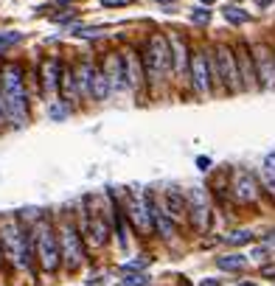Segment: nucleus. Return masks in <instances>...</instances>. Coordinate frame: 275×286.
<instances>
[{
    "label": "nucleus",
    "mask_w": 275,
    "mask_h": 286,
    "mask_svg": "<svg viewBox=\"0 0 275 286\" xmlns=\"http://www.w3.org/2000/svg\"><path fill=\"white\" fill-rule=\"evenodd\" d=\"M6 93V107H9V121H14V127L28 124V93L26 81H23V68L17 62H9L0 73Z\"/></svg>",
    "instance_id": "f257e3e1"
},
{
    "label": "nucleus",
    "mask_w": 275,
    "mask_h": 286,
    "mask_svg": "<svg viewBox=\"0 0 275 286\" xmlns=\"http://www.w3.org/2000/svg\"><path fill=\"white\" fill-rule=\"evenodd\" d=\"M211 70H213V85L225 93H242V76H239V62H236V48L219 43L211 51Z\"/></svg>",
    "instance_id": "f03ea898"
},
{
    "label": "nucleus",
    "mask_w": 275,
    "mask_h": 286,
    "mask_svg": "<svg viewBox=\"0 0 275 286\" xmlns=\"http://www.w3.org/2000/svg\"><path fill=\"white\" fill-rule=\"evenodd\" d=\"M143 68H146L149 87H158V81H163V76L169 73V70H174L169 37H163V34H152V37H149L146 53H143Z\"/></svg>",
    "instance_id": "7ed1b4c3"
},
{
    "label": "nucleus",
    "mask_w": 275,
    "mask_h": 286,
    "mask_svg": "<svg viewBox=\"0 0 275 286\" xmlns=\"http://www.w3.org/2000/svg\"><path fill=\"white\" fill-rule=\"evenodd\" d=\"M34 253H37L43 270L53 272L59 267V255H62V250H59V236L53 233V228L48 222H37V228H34Z\"/></svg>",
    "instance_id": "20e7f679"
},
{
    "label": "nucleus",
    "mask_w": 275,
    "mask_h": 286,
    "mask_svg": "<svg viewBox=\"0 0 275 286\" xmlns=\"http://www.w3.org/2000/svg\"><path fill=\"white\" fill-rule=\"evenodd\" d=\"M191 85L200 98H208L213 90V70H211V51H191Z\"/></svg>",
    "instance_id": "39448f33"
},
{
    "label": "nucleus",
    "mask_w": 275,
    "mask_h": 286,
    "mask_svg": "<svg viewBox=\"0 0 275 286\" xmlns=\"http://www.w3.org/2000/svg\"><path fill=\"white\" fill-rule=\"evenodd\" d=\"M250 51H253V62H256L261 90H275V48H270L267 43H253Z\"/></svg>",
    "instance_id": "423d86ee"
},
{
    "label": "nucleus",
    "mask_w": 275,
    "mask_h": 286,
    "mask_svg": "<svg viewBox=\"0 0 275 286\" xmlns=\"http://www.w3.org/2000/svg\"><path fill=\"white\" fill-rule=\"evenodd\" d=\"M230 194L239 205H256L261 196L259 180L253 177V171L247 169H236L233 171V180H230Z\"/></svg>",
    "instance_id": "0eeeda50"
},
{
    "label": "nucleus",
    "mask_w": 275,
    "mask_h": 286,
    "mask_svg": "<svg viewBox=\"0 0 275 286\" xmlns=\"http://www.w3.org/2000/svg\"><path fill=\"white\" fill-rule=\"evenodd\" d=\"M188 216L197 233H205L211 228V202H208V194L202 186H194L188 191Z\"/></svg>",
    "instance_id": "6e6552de"
},
{
    "label": "nucleus",
    "mask_w": 275,
    "mask_h": 286,
    "mask_svg": "<svg viewBox=\"0 0 275 286\" xmlns=\"http://www.w3.org/2000/svg\"><path fill=\"white\" fill-rule=\"evenodd\" d=\"M82 230H85V238L93 244V247H101L110 238V222H107V211H99V208H87L85 211V222H82Z\"/></svg>",
    "instance_id": "1a4fd4ad"
},
{
    "label": "nucleus",
    "mask_w": 275,
    "mask_h": 286,
    "mask_svg": "<svg viewBox=\"0 0 275 286\" xmlns=\"http://www.w3.org/2000/svg\"><path fill=\"white\" fill-rule=\"evenodd\" d=\"M59 247H62V255H65L70 270L82 264V258H85V244H82V233L70 222H65L62 228H59Z\"/></svg>",
    "instance_id": "9d476101"
},
{
    "label": "nucleus",
    "mask_w": 275,
    "mask_h": 286,
    "mask_svg": "<svg viewBox=\"0 0 275 286\" xmlns=\"http://www.w3.org/2000/svg\"><path fill=\"white\" fill-rule=\"evenodd\" d=\"M233 48H236V62H239V76H242V90H244V93H256V90H261L250 45H247V43H239V45H233Z\"/></svg>",
    "instance_id": "9b49d317"
},
{
    "label": "nucleus",
    "mask_w": 275,
    "mask_h": 286,
    "mask_svg": "<svg viewBox=\"0 0 275 286\" xmlns=\"http://www.w3.org/2000/svg\"><path fill=\"white\" fill-rule=\"evenodd\" d=\"M124 56V76H127V85L132 87V90H143V85H146V68H143V59H138V53L132 48H127V51L121 53Z\"/></svg>",
    "instance_id": "f8f14e48"
},
{
    "label": "nucleus",
    "mask_w": 275,
    "mask_h": 286,
    "mask_svg": "<svg viewBox=\"0 0 275 286\" xmlns=\"http://www.w3.org/2000/svg\"><path fill=\"white\" fill-rule=\"evenodd\" d=\"M40 79H43V95L45 98H53L59 81H62V65H59V59H53V56L43 59V65H40Z\"/></svg>",
    "instance_id": "ddd939ff"
},
{
    "label": "nucleus",
    "mask_w": 275,
    "mask_h": 286,
    "mask_svg": "<svg viewBox=\"0 0 275 286\" xmlns=\"http://www.w3.org/2000/svg\"><path fill=\"white\" fill-rule=\"evenodd\" d=\"M163 211L169 213L174 222H180V219L188 216V196L183 194L180 188H166V194H163Z\"/></svg>",
    "instance_id": "4468645a"
},
{
    "label": "nucleus",
    "mask_w": 275,
    "mask_h": 286,
    "mask_svg": "<svg viewBox=\"0 0 275 286\" xmlns=\"http://www.w3.org/2000/svg\"><path fill=\"white\" fill-rule=\"evenodd\" d=\"M171 43V62H174V73H185L191 70V53H188V43L183 39V34H169Z\"/></svg>",
    "instance_id": "2eb2a0df"
},
{
    "label": "nucleus",
    "mask_w": 275,
    "mask_h": 286,
    "mask_svg": "<svg viewBox=\"0 0 275 286\" xmlns=\"http://www.w3.org/2000/svg\"><path fill=\"white\" fill-rule=\"evenodd\" d=\"M104 73H107V79H110V85L115 87V90H121V87L127 85V76H124V56H121V53H107V56H104Z\"/></svg>",
    "instance_id": "dca6fc26"
},
{
    "label": "nucleus",
    "mask_w": 275,
    "mask_h": 286,
    "mask_svg": "<svg viewBox=\"0 0 275 286\" xmlns=\"http://www.w3.org/2000/svg\"><path fill=\"white\" fill-rule=\"evenodd\" d=\"M93 73L95 68L90 65V59H82L76 65V85H79V95H93Z\"/></svg>",
    "instance_id": "f3484780"
},
{
    "label": "nucleus",
    "mask_w": 275,
    "mask_h": 286,
    "mask_svg": "<svg viewBox=\"0 0 275 286\" xmlns=\"http://www.w3.org/2000/svg\"><path fill=\"white\" fill-rule=\"evenodd\" d=\"M261 186L275 199V152H270L261 160Z\"/></svg>",
    "instance_id": "a211bd4d"
},
{
    "label": "nucleus",
    "mask_w": 275,
    "mask_h": 286,
    "mask_svg": "<svg viewBox=\"0 0 275 286\" xmlns=\"http://www.w3.org/2000/svg\"><path fill=\"white\" fill-rule=\"evenodd\" d=\"M110 93H112V85H110V79H107V73L95 68V73H93V98L104 101V98H110Z\"/></svg>",
    "instance_id": "6ab92c4d"
},
{
    "label": "nucleus",
    "mask_w": 275,
    "mask_h": 286,
    "mask_svg": "<svg viewBox=\"0 0 275 286\" xmlns=\"http://www.w3.org/2000/svg\"><path fill=\"white\" fill-rule=\"evenodd\" d=\"M222 17L230 23V26H244V23H250V14L244 9H239V6H225Z\"/></svg>",
    "instance_id": "aec40b11"
},
{
    "label": "nucleus",
    "mask_w": 275,
    "mask_h": 286,
    "mask_svg": "<svg viewBox=\"0 0 275 286\" xmlns=\"http://www.w3.org/2000/svg\"><path fill=\"white\" fill-rule=\"evenodd\" d=\"M244 264H247L244 255H219L217 258L219 270H244Z\"/></svg>",
    "instance_id": "412c9836"
},
{
    "label": "nucleus",
    "mask_w": 275,
    "mask_h": 286,
    "mask_svg": "<svg viewBox=\"0 0 275 286\" xmlns=\"http://www.w3.org/2000/svg\"><path fill=\"white\" fill-rule=\"evenodd\" d=\"M62 93L65 101H70L76 95V70H62Z\"/></svg>",
    "instance_id": "4be33fe9"
},
{
    "label": "nucleus",
    "mask_w": 275,
    "mask_h": 286,
    "mask_svg": "<svg viewBox=\"0 0 275 286\" xmlns=\"http://www.w3.org/2000/svg\"><path fill=\"white\" fill-rule=\"evenodd\" d=\"M225 241L233 244V247H239V244H250V241H253V233H250V230H233V233L225 236Z\"/></svg>",
    "instance_id": "5701e85b"
},
{
    "label": "nucleus",
    "mask_w": 275,
    "mask_h": 286,
    "mask_svg": "<svg viewBox=\"0 0 275 286\" xmlns=\"http://www.w3.org/2000/svg\"><path fill=\"white\" fill-rule=\"evenodd\" d=\"M20 39H23L20 31H6V34H0V51H9V48L17 45Z\"/></svg>",
    "instance_id": "b1692460"
},
{
    "label": "nucleus",
    "mask_w": 275,
    "mask_h": 286,
    "mask_svg": "<svg viewBox=\"0 0 275 286\" xmlns=\"http://www.w3.org/2000/svg\"><path fill=\"white\" fill-rule=\"evenodd\" d=\"M191 20H194V26H208L211 23V9H205V6L194 9L191 11Z\"/></svg>",
    "instance_id": "393cba45"
},
{
    "label": "nucleus",
    "mask_w": 275,
    "mask_h": 286,
    "mask_svg": "<svg viewBox=\"0 0 275 286\" xmlns=\"http://www.w3.org/2000/svg\"><path fill=\"white\" fill-rule=\"evenodd\" d=\"M9 118V107H6V93H3V81H0V127L6 124Z\"/></svg>",
    "instance_id": "a878e982"
},
{
    "label": "nucleus",
    "mask_w": 275,
    "mask_h": 286,
    "mask_svg": "<svg viewBox=\"0 0 275 286\" xmlns=\"http://www.w3.org/2000/svg\"><path fill=\"white\" fill-rule=\"evenodd\" d=\"M135 0H101V6L104 9H118V6H132Z\"/></svg>",
    "instance_id": "bb28decb"
},
{
    "label": "nucleus",
    "mask_w": 275,
    "mask_h": 286,
    "mask_svg": "<svg viewBox=\"0 0 275 286\" xmlns=\"http://www.w3.org/2000/svg\"><path fill=\"white\" fill-rule=\"evenodd\" d=\"M65 115H68V110H65V107H56V104L51 107V118H56V121H62Z\"/></svg>",
    "instance_id": "cd10ccee"
},
{
    "label": "nucleus",
    "mask_w": 275,
    "mask_h": 286,
    "mask_svg": "<svg viewBox=\"0 0 275 286\" xmlns=\"http://www.w3.org/2000/svg\"><path fill=\"white\" fill-rule=\"evenodd\" d=\"M127 286H146V275H135V278H129Z\"/></svg>",
    "instance_id": "c85d7f7f"
},
{
    "label": "nucleus",
    "mask_w": 275,
    "mask_h": 286,
    "mask_svg": "<svg viewBox=\"0 0 275 286\" xmlns=\"http://www.w3.org/2000/svg\"><path fill=\"white\" fill-rule=\"evenodd\" d=\"M261 275L270 278V281H275V264L272 267H261Z\"/></svg>",
    "instance_id": "c756f323"
},
{
    "label": "nucleus",
    "mask_w": 275,
    "mask_h": 286,
    "mask_svg": "<svg viewBox=\"0 0 275 286\" xmlns=\"http://www.w3.org/2000/svg\"><path fill=\"white\" fill-rule=\"evenodd\" d=\"M197 166H200L202 171H208V169H211V160H208V157H200V160H197Z\"/></svg>",
    "instance_id": "7c9ffc66"
},
{
    "label": "nucleus",
    "mask_w": 275,
    "mask_h": 286,
    "mask_svg": "<svg viewBox=\"0 0 275 286\" xmlns=\"http://www.w3.org/2000/svg\"><path fill=\"white\" fill-rule=\"evenodd\" d=\"M267 255V250L264 247H259V250H253V258H264Z\"/></svg>",
    "instance_id": "2f4dec72"
},
{
    "label": "nucleus",
    "mask_w": 275,
    "mask_h": 286,
    "mask_svg": "<svg viewBox=\"0 0 275 286\" xmlns=\"http://www.w3.org/2000/svg\"><path fill=\"white\" fill-rule=\"evenodd\" d=\"M202 286H222L219 281H211V278H208V281H202Z\"/></svg>",
    "instance_id": "473e14b6"
},
{
    "label": "nucleus",
    "mask_w": 275,
    "mask_h": 286,
    "mask_svg": "<svg viewBox=\"0 0 275 286\" xmlns=\"http://www.w3.org/2000/svg\"><path fill=\"white\" fill-rule=\"evenodd\" d=\"M272 241H275V230H272L270 236H267V244H272Z\"/></svg>",
    "instance_id": "72a5a7b5"
},
{
    "label": "nucleus",
    "mask_w": 275,
    "mask_h": 286,
    "mask_svg": "<svg viewBox=\"0 0 275 286\" xmlns=\"http://www.w3.org/2000/svg\"><path fill=\"white\" fill-rule=\"evenodd\" d=\"M256 3H259V6H267V3H272V0H256Z\"/></svg>",
    "instance_id": "f704fd0d"
},
{
    "label": "nucleus",
    "mask_w": 275,
    "mask_h": 286,
    "mask_svg": "<svg viewBox=\"0 0 275 286\" xmlns=\"http://www.w3.org/2000/svg\"><path fill=\"white\" fill-rule=\"evenodd\" d=\"M202 3H205V6H211V3H213V0H202Z\"/></svg>",
    "instance_id": "c9c22d12"
},
{
    "label": "nucleus",
    "mask_w": 275,
    "mask_h": 286,
    "mask_svg": "<svg viewBox=\"0 0 275 286\" xmlns=\"http://www.w3.org/2000/svg\"><path fill=\"white\" fill-rule=\"evenodd\" d=\"M158 3H171V0H158Z\"/></svg>",
    "instance_id": "e433bc0d"
},
{
    "label": "nucleus",
    "mask_w": 275,
    "mask_h": 286,
    "mask_svg": "<svg viewBox=\"0 0 275 286\" xmlns=\"http://www.w3.org/2000/svg\"><path fill=\"white\" fill-rule=\"evenodd\" d=\"M0 261H3V247H0Z\"/></svg>",
    "instance_id": "4c0bfd02"
},
{
    "label": "nucleus",
    "mask_w": 275,
    "mask_h": 286,
    "mask_svg": "<svg viewBox=\"0 0 275 286\" xmlns=\"http://www.w3.org/2000/svg\"><path fill=\"white\" fill-rule=\"evenodd\" d=\"M242 286H253V283H242Z\"/></svg>",
    "instance_id": "58836bf2"
}]
</instances>
